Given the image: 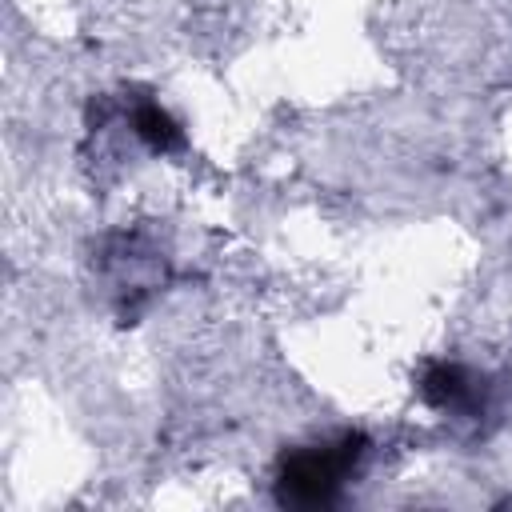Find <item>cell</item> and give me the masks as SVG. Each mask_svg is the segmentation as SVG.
I'll return each mask as SVG.
<instances>
[{"instance_id": "3957f363", "label": "cell", "mask_w": 512, "mask_h": 512, "mask_svg": "<svg viewBox=\"0 0 512 512\" xmlns=\"http://www.w3.org/2000/svg\"><path fill=\"white\" fill-rule=\"evenodd\" d=\"M132 128H136V136H140L152 152H176V148L184 144L180 124H176L156 100H140V104L132 108Z\"/></svg>"}, {"instance_id": "7a4b0ae2", "label": "cell", "mask_w": 512, "mask_h": 512, "mask_svg": "<svg viewBox=\"0 0 512 512\" xmlns=\"http://www.w3.org/2000/svg\"><path fill=\"white\" fill-rule=\"evenodd\" d=\"M420 396H424V404H432L440 412H472L480 404L476 376H468L460 364H448V360H436L424 368Z\"/></svg>"}, {"instance_id": "6da1fadb", "label": "cell", "mask_w": 512, "mask_h": 512, "mask_svg": "<svg viewBox=\"0 0 512 512\" xmlns=\"http://www.w3.org/2000/svg\"><path fill=\"white\" fill-rule=\"evenodd\" d=\"M368 440L360 432H340L320 444H304L280 456L276 500L292 508H324L340 496L344 480L356 472Z\"/></svg>"}]
</instances>
